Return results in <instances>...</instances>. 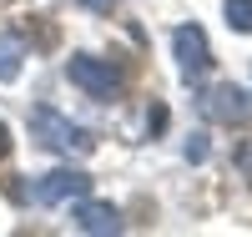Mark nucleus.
<instances>
[{
	"instance_id": "5",
	"label": "nucleus",
	"mask_w": 252,
	"mask_h": 237,
	"mask_svg": "<svg viewBox=\"0 0 252 237\" xmlns=\"http://www.w3.org/2000/svg\"><path fill=\"white\" fill-rule=\"evenodd\" d=\"M86 192H91V177H86V171L61 167V171H51V177H40V182L31 187V197H35L40 207H56V202H66V197H86Z\"/></svg>"
},
{
	"instance_id": "13",
	"label": "nucleus",
	"mask_w": 252,
	"mask_h": 237,
	"mask_svg": "<svg viewBox=\"0 0 252 237\" xmlns=\"http://www.w3.org/2000/svg\"><path fill=\"white\" fill-rule=\"evenodd\" d=\"M247 182H252V167H247Z\"/></svg>"
},
{
	"instance_id": "11",
	"label": "nucleus",
	"mask_w": 252,
	"mask_h": 237,
	"mask_svg": "<svg viewBox=\"0 0 252 237\" xmlns=\"http://www.w3.org/2000/svg\"><path fill=\"white\" fill-rule=\"evenodd\" d=\"M5 157H10V126L0 121V162H5Z\"/></svg>"
},
{
	"instance_id": "12",
	"label": "nucleus",
	"mask_w": 252,
	"mask_h": 237,
	"mask_svg": "<svg viewBox=\"0 0 252 237\" xmlns=\"http://www.w3.org/2000/svg\"><path fill=\"white\" fill-rule=\"evenodd\" d=\"M86 5H106V0H86Z\"/></svg>"
},
{
	"instance_id": "9",
	"label": "nucleus",
	"mask_w": 252,
	"mask_h": 237,
	"mask_svg": "<svg viewBox=\"0 0 252 237\" xmlns=\"http://www.w3.org/2000/svg\"><path fill=\"white\" fill-rule=\"evenodd\" d=\"M187 162H207V136H202V132L187 141Z\"/></svg>"
},
{
	"instance_id": "1",
	"label": "nucleus",
	"mask_w": 252,
	"mask_h": 237,
	"mask_svg": "<svg viewBox=\"0 0 252 237\" xmlns=\"http://www.w3.org/2000/svg\"><path fill=\"white\" fill-rule=\"evenodd\" d=\"M31 136L46 146V152H61V157H91L96 141L86 126H76L71 116H61L56 106H35L31 111Z\"/></svg>"
},
{
	"instance_id": "10",
	"label": "nucleus",
	"mask_w": 252,
	"mask_h": 237,
	"mask_svg": "<svg viewBox=\"0 0 252 237\" xmlns=\"http://www.w3.org/2000/svg\"><path fill=\"white\" fill-rule=\"evenodd\" d=\"M146 126H152V132H161V126H166V111H161V106H152V116H146Z\"/></svg>"
},
{
	"instance_id": "8",
	"label": "nucleus",
	"mask_w": 252,
	"mask_h": 237,
	"mask_svg": "<svg viewBox=\"0 0 252 237\" xmlns=\"http://www.w3.org/2000/svg\"><path fill=\"white\" fill-rule=\"evenodd\" d=\"M222 15H227V26H232V31L252 35V0H227V5H222Z\"/></svg>"
},
{
	"instance_id": "2",
	"label": "nucleus",
	"mask_w": 252,
	"mask_h": 237,
	"mask_svg": "<svg viewBox=\"0 0 252 237\" xmlns=\"http://www.w3.org/2000/svg\"><path fill=\"white\" fill-rule=\"evenodd\" d=\"M172 51H177V66H182V81L197 86L212 71V46H207V31L202 26H177L172 31Z\"/></svg>"
},
{
	"instance_id": "6",
	"label": "nucleus",
	"mask_w": 252,
	"mask_h": 237,
	"mask_svg": "<svg viewBox=\"0 0 252 237\" xmlns=\"http://www.w3.org/2000/svg\"><path fill=\"white\" fill-rule=\"evenodd\" d=\"M76 227L91 232V237H106V232H121V212L111 202H81L76 207Z\"/></svg>"
},
{
	"instance_id": "3",
	"label": "nucleus",
	"mask_w": 252,
	"mask_h": 237,
	"mask_svg": "<svg viewBox=\"0 0 252 237\" xmlns=\"http://www.w3.org/2000/svg\"><path fill=\"white\" fill-rule=\"evenodd\" d=\"M202 116L207 121H222V126H252V91L242 86H212V91H202Z\"/></svg>"
},
{
	"instance_id": "7",
	"label": "nucleus",
	"mask_w": 252,
	"mask_h": 237,
	"mask_svg": "<svg viewBox=\"0 0 252 237\" xmlns=\"http://www.w3.org/2000/svg\"><path fill=\"white\" fill-rule=\"evenodd\" d=\"M20 61H26L20 40H15V35H0V81H5V86L20 76Z\"/></svg>"
},
{
	"instance_id": "4",
	"label": "nucleus",
	"mask_w": 252,
	"mask_h": 237,
	"mask_svg": "<svg viewBox=\"0 0 252 237\" xmlns=\"http://www.w3.org/2000/svg\"><path fill=\"white\" fill-rule=\"evenodd\" d=\"M66 76H71V86H81V91L96 96V101H111L121 91V71L111 66V61H96V56H71Z\"/></svg>"
}]
</instances>
